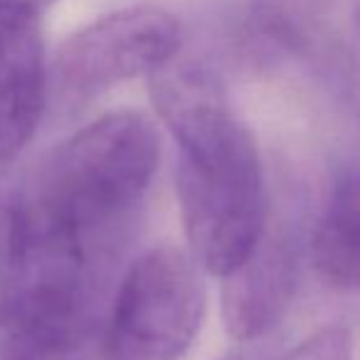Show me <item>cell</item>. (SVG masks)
Listing matches in <instances>:
<instances>
[{
	"label": "cell",
	"mask_w": 360,
	"mask_h": 360,
	"mask_svg": "<svg viewBox=\"0 0 360 360\" xmlns=\"http://www.w3.org/2000/svg\"><path fill=\"white\" fill-rule=\"evenodd\" d=\"M311 264L333 289L360 291V170L335 180L311 235Z\"/></svg>",
	"instance_id": "ba28073f"
},
{
	"label": "cell",
	"mask_w": 360,
	"mask_h": 360,
	"mask_svg": "<svg viewBox=\"0 0 360 360\" xmlns=\"http://www.w3.org/2000/svg\"><path fill=\"white\" fill-rule=\"evenodd\" d=\"M50 101L40 13L0 6V165L35 136Z\"/></svg>",
	"instance_id": "5b68a950"
},
{
	"label": "cell",
	"mask_w": 360,
	"mask_h": 360,
	"mask_svg": "<svg viewBox=\"0 0 360 360\" xmlns=\"http://www.w3.org/2000/svg\"><path fill=\"white\" fill-rule=\"evenodd\" d=\"M183 30L155 6H134L96 18L70 35L50 65V99L77 111L136 77H150L178 57Z\"/></svg>",
	"instance_id": "277c9868"
},
{
	"label": "cell",
	"mask_w": 360,
	"mask_h": 360,
	"mask_svg": "<svg viewBox=\"0 0 360 360\" xmlns=\"http://www.w3.org/2000/svg\"><path fill=\"white\" fill-rule=\"evenodd\" d=\"M89 326L91 294L0 291V360H75Z\"/></svg>",
	"instance_id": "52a82bcc"
},
{
	"label": "cell",
	"mask_w": 360,
	"mask_h": 360,
	"mask_svg": "<svg viewBox=\"0 0 360 360\" xmlns=\"http://www.w3.org/2000/svg\"><path fill=\"white\" fill-rule=\"evenodd\" d=\"M355 40H358V47H360V8L355 13Z\"/></svg>",
	"instance_id": "7c38bea8"
},
{
	"label": "cell",
	"mask_w": 360,
	"mask_h": 360,
	"mask_svg": "<svg viewBox=\"0 0 360 360\" xmlns=\"http://www.w3.org/2000/svg\"><path fill=\"white\" fill-rule=\"evenodd\" d=\"M222 360H281L276 348L269 343V338L252 340V343H240V348L232 350Z\"/></svg>",
	"instance_id": "30bf717a"
},
{
	"label": "cell",
	"mask_w": 360,
	"mask_h": 360,
	"mask_svg": "<svg viewBox=\"0 0 360 360\" xmlns=\"http://www.w3.org/2000/svg\"><path fill=\"white\" fill-rule=\"evenodd\" d=\"M158 155L153 124L114 111L65 141L15 188L45 220L99 250L146 195Z\"/></svg>",
	"instance_id": "7a4b0ae2"
},
{
	"label": "cell",
	"mask_w": 360,
	"mask_h": 360,
	"mask_svg": "<svg viewBox=\"0 0 360 360\" xmlns=\"http://www.w3.org/2000/svg\"><path fill=\"white\" fill-rule=\"evenodd\" d=\"M150 99L178 143V200L191 255L205 271L230 274L269 225L255 136L232 114L220 72L173 57L148 77Z\"/></svg>",
	"instance_id": "6da1fadb"
},
{
	"label": "cell",
	"mask_w": 360,
	"mask_h": 360,
	"mask_svg": "<svg viewBox=\"0 0 360 360\" xmlns=\"http://www.w3.org/2000/svg\"><path fill=\"white\" fill-rule=\"evenodd\" d=\"M296 247L281 227L266 232L252 255L225 274L222 321L227 333L240 343L269 338L281 323L296 294Z\"/></svg>",
	"instance_id": "8992f818"
},
{
	"label": "cell",
	"mask_w": 360,
	"mask_h": 360,
	"mask_svg": "<svg viewBox=\"0 0 360 360\" xmlns=\"http://www.w3.org/2000/svg\"><path fill=\"white\" fill-rule=\"evenodd\" d=\"M193 255L155 247L131 264L116 291L101 360H180L205 319V284Z\"/></svg>",
	"instance_id": "3957f363"
},
{
	"label": "cell",
	"mask_w": 360,
	"mask_h": 360,
	"mask_svg": "<svg viewBox=\"0 0 360 360\" xmlns=\"http://www.w3.org/2000/svg\"><path fill=\"white\" fill-rule=\"evenodd\" d=\"M55 0H0V6H15V8H25V11H35L42 13L45 8H50Z\"/></svg>",
	"instance_id": "8fae6325"
},
{
	"label": "cell",
	"mask_w": 360,
	"mask_h": 360,
	"mask_svg": "<svg viewBox=\"0 0 360 360\" xmlns=\"http://www.w3.org/2000/svg\"><path fill=\"white\" fill-rule=\"evenodd\" d=\"M281 360H353V340L343 326H326Z\"/></svg>",
	"instance_id": "9c48e42d"
}]
</instances>
